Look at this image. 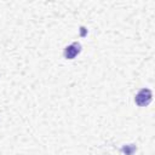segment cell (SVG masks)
<instances>
[{
  "instance_id": "3",
  "label": "cell",
  "mask_w": 155,
  "mask_h": 155,
  "mask_svg": "<svg viewBox=\"0 0 155 155\" xmlns=\"http://www.w3.org/2000/svg\"><path fill=\"white\" fill-rule=\"evenodd\" d=\"M136 149H137V148H136L134 144H128V145H126V147H122V148H121V151L125 153L126 155H132Z\"/></svg>"
},
{
  "instance_id": "2",
  "label": "cell",
  "mask_w": 155,
  "mask_h": 155,
  "mask_svg": "<svg viewBox=\"0 0 155 155\" xmlns=\"http://www.w3.org/2000/svg\"><path fill=\"white\" fill-rule=\"evenodd\" d=\"M81 52V45H80V42H73V44H70L69 46H67L65 48H64V52H63V54H64V58H67V59H73V58H75L79 53Z\"/></svg>"
},
{
  "instance_id": "1",
  "label": "cell",
  "mask_w": 155,
  "mask_h": 155,
  "mask_svg": "<svg viewBox=\"0 0 155 155\" xmlns=\"http://www.w3.org/2000/svg\"><path fill=\"white\" fill-rule=\"evenodd\" d=\"M153 99V93L149 88H142L134 97V102L139 107H147Z\"/></svg>"
}]
</instances>
